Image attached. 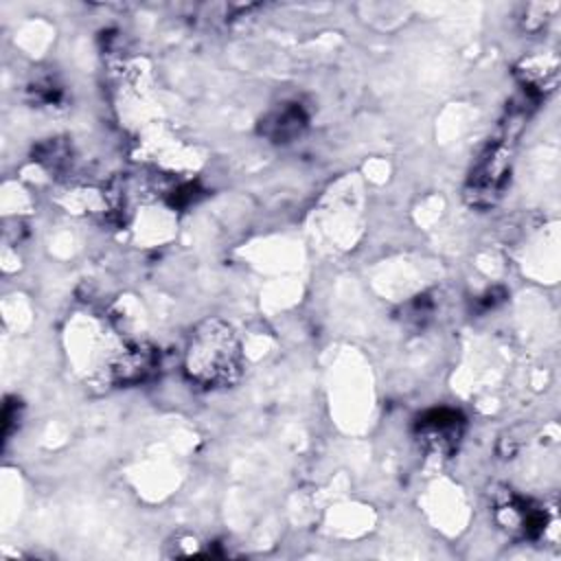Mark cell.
<instances>
[{
    "label": "cell",
    "instance_id": "cell-4",
    "mask_svg": "<svg viewBox=\"0 0 561 561\" xmlns=\"http://www.w3.org/2000/svg\"><path fill=\"white\" fill-rule=\"evenodd\" d=\"M495 517L502 528L524 539H539L548 528L546 508L513 491H504L495 497Z\"/></svg>",
    "mask_w": 561,
    "mask_h": 561
},
{
    "label": "cell",
    "instance_id": "cell-5",
    "mask_svg": "<svg viewBox=\"0 0 561 561\" xmlns=\"http://www.w3.org/2000/svg\"><path fill=\"white\" fill-rule=\"evenodd\" d=\"M160 366V353L147 342L125 344L110 359V377L118 386H136L156 375Z\"/></svg>",
    "mask_w": 561,
    "mask_h": 561
},
{
    "label": "cell",
    "instance_id": "cell-2",
    "mask_svg": "<svg viewBox=\"0 0 561 561\" xmlns=\"http://www.w3.org/2000/svg\"><path fill=\"white\" fill-rule=\"evenodd\" d=\"M506 140L508 138L493 140L476 160L465 188V197L473 206H482V208L491 206L504 193L511 175V156H513L511 142Z\"/></svg>",
    "mask_w": 561,
    "mask_h": 561
},
{
    "label": "cell",
    "instance_id": "cell-1",
    "mask_svg": "<svg viewBox=\"0 0 561 561\" xmlns=\"http://www.w3.org/2000/svg\"><path fill=\"white\" fill-rule=\"evenodd\" d=\"M243 351L230 322L217 316L199 320L184 346V375L191 383L217 390L228 388L241 377Z\"/></svg>",
    "mask_w": 561,
    "mask_h": 561
},
{
    "label": "cell",
    "instance_id": "cell-8",
    "mask_svg": "<svg viewBox=\"0 0 561 561\" xmlns=\"http://www.w3.org/2000/svg\"><path fill=\"white\" fill-rule=\"evenodd\" d=\"M405 309H408L405 320H410L414 324H425L434 311V302L427 296H416Z\"/></svg>",
    "mask_w": 561,
    "mask_h": 561
},
{
    "label": "cell",
    "instance_id": "cell-7",
    "mask_svg": "<svg viewBox=\"0 0 561 561\" xmlns=\"http://www.w3.org/2000/svg\"><path fill=\"white\" fill-rule=\"evenodd\" d=\"M35 160L39 164H44L50 171H61L66 167H70L72 162V151L70 145L61 138H48L46 142H42L35 151Z\"/></svg>",
    "mask_w": 561,
    "mask_h": 561
},
{
    "label": "cell",
    "instance_id": "cell-3",
    "mask_svg": "<svg viewBox=\"0 0 561 561\" xmlns=\"http://www.w3.org/2000/svg\"><path fill=\"white\" fill-rule=\"evenodd\" d=\"M465 416L454 408H430L414 421V440L432 456H451L465 436Z\"/></svg>",
    "mask_w": 561,
    "mask_h": 561
},
{
    "label": "cell",
    "instance_id": "cell-6",
    "mask_svg": "<svg viewBox=\"0 0 561 561\" xmlns=\"http://www.w3.org/2000/svg\"><path fill=\"white\" fill-rule=\"evenodd\" d=\"M307 123H309V116L305 107L296 101H287V103H278L261 118L259 131L267 140L285 145L296 140L307 129Z\"/></svg>",
    "mask_w": 561,
    "mask_h": 561
}]
</instances>
